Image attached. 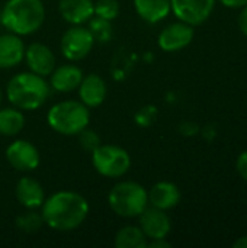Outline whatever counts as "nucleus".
<instances>
[{"instance_id": "nucleus-14", "label": "nucleus", "mask_w": 247, "mask_h": 248, "mask_svg": "<svg viewBox=\"0 0 247 248\" xmlns=\"http://www.w3.org/2000/svg\"><path fill=\"white\" fill-rule=\"evenodd\" d=\"M79 89L80 102L87 108H98L106 97V83L98 74H89L83 77Z\"/></svg>"}, {"instance_id": "nucleus-17", "label": "nucleus", "mask_w": 247, "mask_h": 248, "mask_svg": "<svg viewBox=\"0 0 247 248\" xmlns=\"http://www.w3.org/2000/svg\"><path fill=\"white\" fill-rule=\"evenodd\" d=\"M16 199L26 209H38L45 201V193L35 179L25 176L16 185Z\"/></svg>"}, {"instance_id": "nucleus-7", "label": "nucleus", "mask_w": 247, "mask_h": 248, "mask_svg": "<svg viewBox=\"0 0 247 248\" xmlns=\"http://www.w3.org/2000/svg\"><path fill=\"white\" fill-rule=\"evenodd\" d=\"M95 42L96 41L89 28H84L83 25H71V28L64 32L60 48L64 58L68 61H80L89 55Z\"/></svg>"}, {"instance_id": "nucleus-32", "label": "nucleus", "mask_w": 247, "mask_h": 248, "mask_svg": "<svg viewBox=\"0 0 247 248\" xmlns=\"http://www.w3.org/2000/svg\"><path fill=\"white\" fill-rule=\"evenodd\" d=\"M233 247L234 248H247V237H242V238H239L237 241H234Z\"/></svg>"}, {"instance_id": "nucleus-13", "label": "nucleus", "mask_w": 247, "mask_h": 248, "mask_svg": "<svg viewBox=\"0 0 247 248\" xmlns=\"http://www.w3.org/2000/svg\"><path fill=\"white\" fill-rule=\"evenodd\" d=\"M25 58V44L19 35H0V68L7 70L20 64Z\"/></svg>"}, {"instance_id": "nucleus-20", "label": "nucleus", "mask_w": 247, "mask_h": 248, "mask_svg": "<svg viewBox=\"0 0 247 248\" xmlns=\"http://www.w3.org/2000/svg\"><path fill=\"white\" fill-rule=\"evenodd\" d=\"M25 128V116L17 108L0 109V134L4 137L17 135Z\"/></svg>"}, {"instance_id": "nucleus-26", "label": "nucleus", "mask_w": 247, "mask_h": 248, "mask_svg": "<svg viewBox=\"0 0 247 248\" xmlns=\"http://www.w3.org/2000/svg\"><path fill=\"white\" fill-rule=\"evenodd\" d=\"M156 116H157V109H156V106H144V108H141V109L137 112L135 121H137V124L141 125V126H148V125H151V124L154 122Z\"/></svg>"}, {"instance_id": "nucleus-22", "label": "nucleus", "mask_w": 247, "mask_h": 248, "mask_svg": "<svg viewBox=\"0 0 247 248\" xmlns=\"http://www.w3.org/2000/svg\"><path fill=\"white\" fill-rule=\"evenodd\" d=\"M89 31L92 32L95 41H99V42H108L112 38L111 20L95 16V15L89 19Z\"/></svg>"}, {"instance_id": "nucleus-12", "label": "nucleus", "mask_w": 247, "mask_h": 248, "mask_svg": "<svg viewBox=\"0 0 247 248\" xmlns=\"http://www.w3.org/2000/svg\"><path fill=\"white\" fill-rule=\"evenodd\" d=\"M25 60L29 70L42 77L49 76L55 68V57L52 51L39 42H33L25 49Z\"/></svg>"}, {"instance_id": "nucleus-8", "label": "nucleus", "mask_w": 247, "mask_h": 248, "mask_svg": "<svg viewBox=\"0 0 247 248\" xmlns=\"http://www.w3.org/2000/svg\"><path fill=\"white\" fill-rule=\"evenodd\" d=\"M215 0H170L175 16L192 26L204 23L214 10Z\"/></svg>"}, {"instance_id": "nucleus-23", "label": "nucleus", "mask_w": 247, "mask_h": 248, "mask_svg": "<svg viewBox=\"0 0 247 248\" xmlns=\"http://www.w3.org/2000/svg\"><path fill=\"white\" fill-rule=\"evenodd\" d=\"M44 225L42 214H38L35 209H28V212L16 218V227L23 232H35Z\"/></svg>"}, {"instance_id": "nucleus-31", "label": "nucleus", "mask_w": 247, "mask_h": 248, "mask_svg": "<svg viewBox=\"0 0 247 248\" xmlns=\"http://www.w3.org/2000/svg\"><path fill=\"white\" fill-rule=\"evenodd\" d=\"M226 7H231V9H239L247 4V0H220Z\"/></svg>"}, {"instance_id": "nucleus-21", "label": "nucleus", "mask_w": 247, "mask_h": 248, "mask_svg": "<svg viewBox=\"0 0 247 248\" xmlns=\"http://www.w3.org/2000/svg\"><path fill=\"white\" fill-rule=\"evenodd\" d=\"M147 237L141 228L135 225H127L121 228L114 241L116 248H147Z\"/></svg>"}, {"instance_id": "nucleus-30", "label": "nucleus", "mask_w": 247, "mask_h": 248, "mask_svg": "<svg viewBox=\"0 0 247 248\" xmlns=\"http://www.w3.org/2000/svg\"><path fill=\"white\" fill-rule=\"evenodd\" d=\"M197 131H198L197 125H194L191 122H185L181 125V132L183 135H194V134H197Z\"/></svg>"}, {"instance_id": "nucleus-27", "label": "nucleus", "mask_w": 247, "mask_h": 248, "mask_svg": "<svg viewBox=\"0 0 247 248\" xmlns=\"http://www.w3.org/2000/svg\"><path fill=\"white\" fill-rule=\"evenodd\" d=\"M236 167H237V171L242 176V179H245L247 182V151H243L239 155L237 163H236Z\"/></svg>"}, {"instance_id": "nucleus-4", "label": "nucleus", "mask_w": 247, "mask_h": 248, "mask_svg": "<svg viewBox=\"0 0 247 248\" xmlns=\"http://www.w3.org/2000/svg\"><path fill=\"white\" fill-rule=\"evenodd\" d=\"M48 125L61 135H77L87 128L90 121L89 108L77 100L55 103L47 115Z\"/></svg>"}, {"instance_id": "nucleus-19", "label": "nucleus", "mask_w": 247, "mask_h": 248, "mask_svg": "<svg viewBox=\"0 0 247 248\" xmlns=\"http://www.w3.org/2000/svg\"><path fill=\"white\" fill-rule=\"evenodd\" d=\"M138 16L147 23H157L170 13V0H134Z\"/></svg>"}, {"instance_id": "nucleus-25", "label": "nucleus", "mask_w": 247, "mask_h": 248, "mask_svg": "<svg viewBox=\"0 0 247 248\" xmlns=\"http://www.w3.org/2000/svg\"><path fill=\"white\" fill-rule=\"evenodd\" d=\"M79 142H80V145H82V148H84L86 151H95L99 145H100V138H99V135L95 132V131H92V129H87V128H84L83 131H80L79 134Z\"/></svg>"}, {"instance_id": "nucleus-10", "label": "nucleus", "mask_w": 247, "mask_h": 248, "mask_svg": "<svg viewBox=\"0 0 247 248\" xmlns=\"http://www.w3.org/2000/svg\"><path fill=\"white\" fill-rule=\"evenodd\" d=\"M194 26L182 20L167 25L159 35V46L166 52H176L186 48L194 39Z\"/></svg>"}, {"instance_id": "nucleus-9", "label": "nucleus", "mask_w": 247, "mask_h": 248, "mask_svg": "<svg viewBox=\"0 0 247 248\" xmlns=\"http://www.w3.org/2000/svg\"><path fill=\"white\" fill-rule=\"evenodd\" d=\"M7 163L17 171H32L39 166V151L25 140H16L6 148Z\"/></svg>"}, {"instance_id": "nucleus-11", "label": "nucleus", "mask_w": 247, "mask_h": 248, "mask_svg": "<svg viewBox=\"0 0 247 248\" xmlns=\"http://www.w3.org/2000/svg\"><path fill=\"white\" fill-rule=\"evenodd\" d=\"M140 228L148 240L166 238L172 230L170 218L166 211L157 209L154 206H147L140 215Z\"/></svg>"}, {"instance_id": "nucleus-1", "label": "nucleus", "mask_w": 247, "mask_h": 248, "mask_svg": "<svg viewBox=\"0 0 247 248\" xmlns=\"http://www.w3.org/2000/svg\"><path fill=\"white\" fill-rule=\"evenodd\" d=\"M44 224L55 231H73L79 228L89 215L87 201L70 190H61L51 195L42 203Z\"/></svg>"}, {"instance_id": "nucleus-24", "label": "nucleus", "mask_w": 247, "mask_h": 248, "mask_svg": "<svg viewBox=\"0 0 247 248\" xmlns=\"http://www.w3.org/2000/svg\"><path fill=\"white\" fill-rule=\"evenodd\" d=\"M119 13V3L116 0H98L95 3V15L112 20Z\"/></svg>"}, {"instance_id": "nucleus-6", "label": "nucleus", "mask_w": 247, "mask_h": 248, "mask_svg": "<svg viewBox=\"0 0 247 248\" xmlns=\"http://www.w3.org/2000/svg\"><path fill=\"white\" fill-rule=\"evenodd\" d=\"M92 164L100 176L118 179L127 174L130 170L131 157L124 148L118 145L100 144L95 151H92Z\"/></svg>"}, {"instance_id": "nucleus-33", "label": "nucleus", "mask_w": 247, "mask_h": 248, "mask_svg": "<svg viewBox=\"0 0 247 248\" xmlns=\"http://www.w3.org/2000/svg\"><path fill=\"white\" fill-rule=\"evenodd\" d=\"M1 102H3V90L0 87V108H1Z\"/></svg>"}, {"instance_id": "nucleus-29", "label": "nucleus", "mask_w": 247, "mask_h": 248, "mask_svg": "<svg viewBox=\"0 0 247 248\" xmlns=\"http://www.w3.org/2000/svg\"><path fill=\"white\" fill-rule=\"evenodd\" d=\"M148 248H170L172 244L166 241V238H156V240H150V243H147Z\"/></svg>"}, {"instance_id": "nucleus-28", "label": "nucleus", "mask_w": 247, "mask_h": 248, "mask_svg": "<svg viewBox=\"0 0 247 248\" xmlns=\"http://www.w3.org/2000/svg\"><path fill=\"white\" fill-rule=\"evenodd\" d=\"M239 28L247 36V4L242 7L240 16H239Z\"/></svg>"}, {"instance_id": "nucleus-2", "label": "nucleus", "mask_w": 247, "mask_h": 248, "mask_svg": "<svg viewBox=\"0 0 247 248\" xmlns=\"http://www.w3.org/2000/svg\"><path fill=\"white\" fill-rule=\"evenodd\" d=\"M45 20V7L41 0H9L0 10V23L15 35H31Z\"/></svg>"}, {"instance_id": "nucleus-18", "label": "nucleus", "mask_w": 247, "mask_h": 248, "mask_svg": "<svg viewBox=\"0 0 247 248\" xmlns=\"http://www.w3.org/2000/svg\"><path fill=\"white\" fill-rule=\"evenodd\" d=\"M147 193L148 203L162 211H169L175 208L181 201V192L178 186L170 182H159Z\"/></svg>"}, {"instance_id": "nucleus-16", "label": "nucleus", "mask_w": 247, "mask_h": 248, "mask_svg": "<svg viewBox=\"0 0 247 248\" xmlns=\"http://www.w3.org/2000/svg\"><path fill=\"white\" fill-rule=\"evenodd\" d=\"M49 76V86L61 93L76 90L83 80V71L73 64H64L58 68H54V71Z\"/></svg>"}, {"instance_id": "nucleus-3", "label": "nucleus", "mask_w": 247, "mask_h": 248, "mask_svg": "<svg viewBox=\"0 0 247 248\" xmlns=\"http://www.w3.org/2000/svg\"><path fill=\"white\" fill-rule=\"evenodd\" d=\"M49 84L42 76L32 71L13 76L6 86V97L20 110L39 109L48 99Z\"/></svg>"}, {"instance_id": "nucleus-5", "label": "nucleus", "mask_w": 247, "mask_h": 248, "mask_svg": "<svg viewBox=\"0 0 247 248\" xmlns=\"http://www.w3.org/2000/svg\"><path fill=\"white\" fill-rule=\"evenodd\" d=\"M109 208L122 218H135L148 206V193L137 182H119L108 195Z\"/></svg>"}, {"instance_id": "nucleus-15", "label": "nucleus", "mask_w": 247, "mask_h": 248, "mask_svg": "<svg viewBox=\"0 0 247 248\" xmlns=\"http://www.w3.org/2000/svg\"><path fill=\"white\" fill-rule=\"evenodd\" d=\"M60 15L70 25H83L95 15L93 0H60Z\"/></svg>"}]
</instances>
